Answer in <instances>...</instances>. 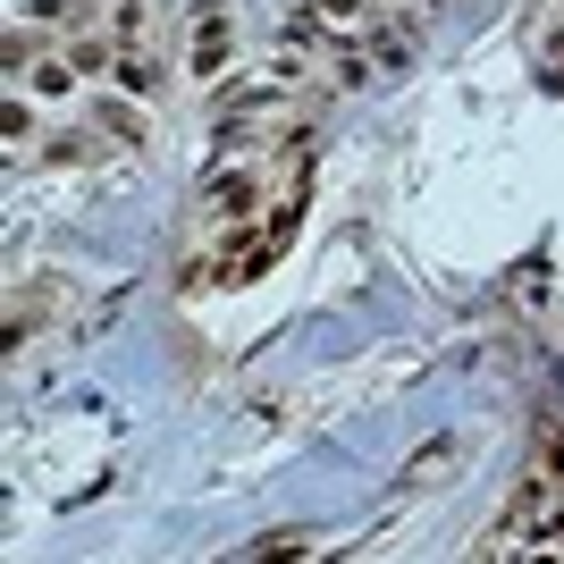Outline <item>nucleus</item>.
Segmentation results:
<instances>
[{
    "label": "nucleus",
    "mask_w": 564,
    "mask_h": 564,
    "mask_svg": "<svg viewBox=\"0 0 564 564\" xmlns=\"http://www.w3.org/2000/svg\"><path fill=\"white\" fill-rule=\"evenodd\" d=\"M236 18L219 9V18H194V34H186V85H228L236 76Z\"/></svg>",
    "instance_id": "obj_1"
},
{
    "label": "nucleus",
    "mask_w": 564,
    "mask_h": 564,
    "mask_svg": "<svg viewBox=\"0 0 564 564\" xmlns=\"http://www.w3.org/2000/svg\"><path fill=\"white\" fill-rule=\"evenodd\" d=\"M85 127H101L118 152H135V143L152 135V101H135V94H118V85H101V94L85 101Z\"/></svg>",
    "instance_id": "obj_2"
},
{
    "label": "nucleus",
    "mask_w": 564,
    "mask_h": 564,
    "mask_svg": "<svg viewBox=\"0 0 564 564\" xmlns=\"http://www.w3.org/2000/svg\"><path fill=\"white\" fill-rule=\"evenodd\" d=\"M177 76H186V68H169L161 43H135V51H118V76H110V85H118V94H135V101H161Z\"/></svg>",
    "instance_id": "obj_3"
},
{
    "label": "nucleus",
    "mask_w": 564,
    "mask_h": 564,
    "mask_svg": "<svg viewBox=\"0 0 564 564\" xmlns=\"http://www.w3.org/2000/svg\"><path fill=\"white\" fill-rule=\"evenodd\" d=\"M59 59H68L85 85H110V76H118V43L101 34V25H76V34H59Z\"/></svg>",
    "instance_id": "obj_4"
},
{
    "label": "nucleus",
    "mask_w": 564,
    "mask_h": 564,
    "mask_svg": "<svg viewBox=\"0 0 564 564\" xmlns=\"http://www.w3.org/2000/svg\"><path fill=\"white\" fill-rule=\"evenodd\" d=\"M101 34H110L118 51L161 43V0H101Z\"/></svg>",
    "instance_id": "obj_5"
},
{
    "label": "nucleus",
    "mask_w": 564,
    "mask_h": 564,
    "mask_svg": "<svg viewBox=\"0 0 564 564\" xmlns=\"http://www.w3.org/2000/svg\"><path fill=\"white\" fill-rule=\"evenodd\" d=\"M51 304H59V286H34V295H25V286H18V304H9V354H18L25 346V337H34V329H43V321H51Z\"/></svg>",
    "instance_id": "obj_6"
},
{
    "label": "nucleus",
    "mask_w": 564,
    "mask_h": 564,
    "mask_svg": "<svg viewBox=\"0 0 564 564\" xmlns=\"http://www.w3.org/2000/svg\"><path fill=\"white\" fill-rule=\"evenodd\" d=\"M18 85H34V101H68L76 85H85V76H76L68 59H59V51H43V59H34V68H25Z\"/></svg>",
    "instance_id": "obj_7"
},
{
    "label": "nucleus",
    "mask_w": 564,
    "mask_h": 564,
    "mask_svg": "<svg viewBox=\"0 0 564 564\" xmlns=\"http://www.w3.org/2000/svg\"><path fill=\"white\" fill-rule=\"evenodd\" d=\"M312 531H295V522H286V531H261V540H245V556H312Z\"/></svg>",
    "instance_id": "obj_8"
},
{
    "label": "nucleus",
    "mask_w": 564,
    "mask_h": 564,
    "mask_svg": "<svg viewBox=\"0 0 564 564\" xmlns=\"http://www.w3.org/2000/svg\"><path fill=\"white\" fill-rule=\"evenodd\" d=\"M455 455H464L455 438H430V447L413 455V480H447V471H455Z\"/></svg>",
    "instance_id": "obj_9"
},
{
    "label": "nucleus",
    "mask_w": 564,
    "mask_h": 564,
    "mask_svg": "<svg viewBox=\"0 0 564 564\" xmlns=\"http://www.w3.org/2000/svg\"><path fill=\"white\" fill-rule=\"evenodd\" d=\"M531 464H547L564 480V413H547V422H540V455H531Z\"/></svg>",
    "instance_id": "obj_10"
}]
</instances>
